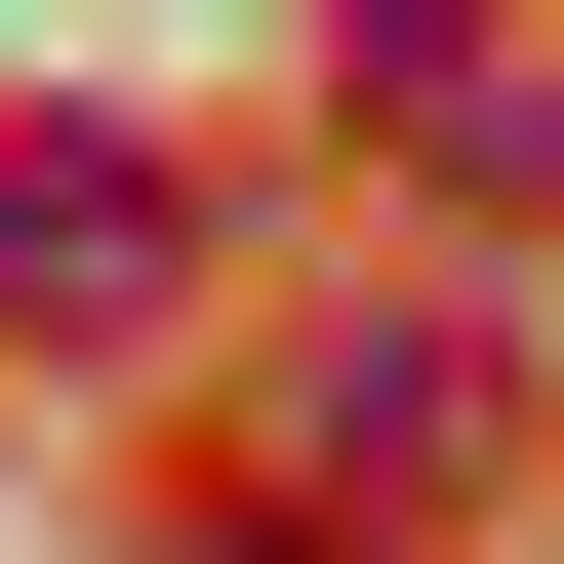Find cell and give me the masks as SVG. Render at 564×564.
Masks as SVG:
<instances>
[{"label": "cell", "mask_w": 564, "mask_h": 564, "mask_svg": "<svg viewBox=\"0 0 564 564\" xmlns=\"http://www.w3.org/2000/svg\"><path fill=\"white\" fill-rule=\"evenodd\" d=\"M484 403H524V364H484L444 282H364V323L282 364V444H364V484H484Z\"/></svg>", "instance_id": "obj_1"}, {"label": "cell", "mask_w": 564, "mask_h": 564, "mask_svg": "<svg viewBox=\"0 0 564 564\" xmlns=\"http://www.w3.org/2000/svg\"><path fill=\"white\" fill-rule=\"evenodd\" d=\"M0 323H162V162L121 121H0Z\"/></svg>", "instance_id": "obj_2"}]
</instances>
